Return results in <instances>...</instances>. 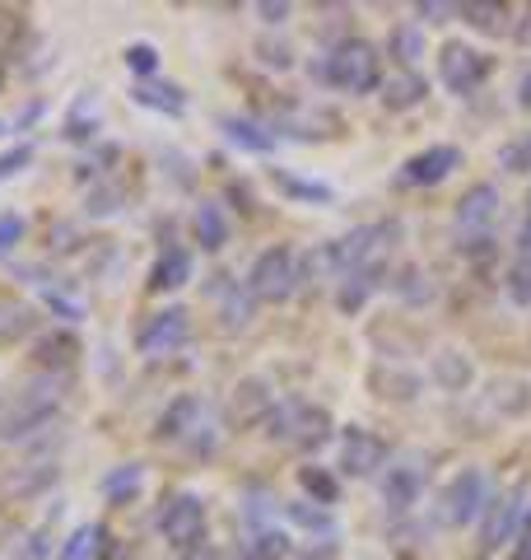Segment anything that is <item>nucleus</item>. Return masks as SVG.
<instances>
[{
    "label": "nucleus",
    "instance_id": "1",
    "mask_svg": "<svg viewBox=\"0 0 531 560\" xmlns=\"http://www.w3.org/2000/svg\"><path fill=\"white\" fill-rule=\"evenodd\" d=\"M312 75L322 84H331V90H341V94H374L382 84V57H378L374 43L345 38V43H335L327 51V61H317Z\"/></svg>",
    "mask_w": 531,
    "mask_h": 560
},
{
    "label": "nucleus",
    "instance_id": "2",
    "mask_svg": "<svg viewBox=\"0 0 531 560\" xmlns=\"http://www.w3.org/2000/svg\"><path fill=\"white\" fill-rule=\"evenodd\" d=\"M401 230L392 220H378V224H359L354 234L335 238V257H341V271H368V276H382L387 271V257H392Z\"/></svg>",
    "mask_w": 531,
    "mask_h": 560
},
{
    "label": "nucleus",
    "instance_id": "3",
    "mask_svg": "<svg viewBox=\"0 0 531 560\" xmlns=\"http://www.w3.org/2000/svg\"><path fill=\"white\" fill-rule=\"evenodd\" d=\"M298 280H304V261H298L294 248H266L252 271H247V294L261 304H285L294 300Z\"/></svg>",
    "mask_w": 531,
    "mask_h": 560
},
{
    "label": "nucleus",
    "instance_id": "4",
    "mask_svg": "<svg viewBox=\"0 0 531 560\" xmlns=\"http://www.w3.org/2000/svg\"><path fill=\"white\" fill-rule=\"evenodd\" d=\"M61 383L57 378H38V383H28L24 388V397L14 401V407L0 416V444H20V440H28V434H38L51 416H57V407H61Z\"/></svg>",
    "mask_w": 531,
    "mask_h": 560
},
{
    "label": "nucleus",
    "instance_id": "5",
    "mask_svg": "<svg viewBox=\"0 0 531 560\" xmlns=\"http://www.w3.org/2000/svg\"><path fill=\"white\" fill-rule=\"evenodd\" d=\"M266 434H271L275 444H290V448H317L331 434V411L294 397L266 416Z\"/></svg>",
    "mask_w": 531,
    "mask_h": 560
},
{
    "label": "nucleus",
    "instance_id": "6",
    "mask_svg": "<svg viewBox=\"0 0 531 560\" xmlns=\"http://www.w3.org/2000/svg\"><path fill=\"white\" fill-rule=\"evenodd\" d=\"M485 504H489V477H485V467H462L448 486L438 490L434 514H438L442 528H467L471 518L485 514Z\"/></svg>",
    "mask_w": 531,
    "mask_h": 560
},
{
    "label": "nucleus",
    "instance_id": "7",
    "mask_svg": "<svg viewBox=\"0 0 531 560\" xmlns=\"http://www.w3.org/2000/svg\"><path fill=\"white\" fill-rule=\"evenodd\" d=\"M522 518H527V504H522V486H512V490H504V495H494L489 504H485V514H481V547L485 556H494L499 547H508V541H518V533H522Z\"/></svg>",
    "mask_w": 531,
    "mask_h": 560
},
{
    "label": "nucleus",
    "instance_id": "8",
    "mask_svg": "<svg viewBox=\"0 0 531 560\" xmlns=\"http://www.w3.org/2000/svg\"><path fill=\"white\" fill-rule=\"evenodd\" d=\"M158 533H164V541L173 551L201 547V537H205V504H201V495H191V490L168 495L164 514H158Z\"/></svg>",
    "mask_w": 531,
    "mask_h": 560
},
{
    "label": "nucleus",
    "instance_id": "9",
    "mask_svg": "<svg viewBox=\"0 0 531 560\" xmlns=\"http://www.w3.org/2000/svg\"><path fill=\"white\" fill-rule=\"evenodd\" d=\"M494 61L485 51H475L471 43H442L438 47V80L448 84L452 94H475L489 80Z\"/></svg>",
    "mask_w": 531,
    "mask_h": 560
},
{
    "label": "nucleus",
    "instance_id": "10",
    "mask_svg": "<svg viewBox=\"0 0 531 560\" xmlns=\"http://www.w3.org/2000/svg\"><path fill=\"white\" fill-rule=\"evenodd\" d=\"M191 341V313L187 308H164L135 331V350L140 355H173Z\"/></svg>",
    "mask_w": 531,
    "mask_h": 560
},
{
    "label": "nucleus",
    "instance_id": "11",
    "mask_svg": "<svg viewBox=\"0 0 531 560\" xmlns=\"http://www.w3.org/2000/svg\"><path fill=\"white\" fill-rule=\"evenodd\" d=\"M382 463H387V444L378 440L374 430L350 425L341 434V471H345V477H374Z\"/></svg>",
    "mask_w": 531,
    "mask_h": 560
},
{
    "label": "nucleus",
    "instance_id": "12",
    "mask_svg": "<svg viewBox=\"0 0 531 560\" xmlns=\"http://www.w3.org/2000/svg\"><path fill=\"white\" fill-rule=\"evenodd\" d=\"M452 168H462V150L457 145H434V150L415 154V160H405L401 173H397V183L401 187H434V183L448 178Z\"/></svg>",
    "mask_w": 531,
    "mask_h": 560
},
{
    "label": "nucleus",
    "instance_id": "13",
    "mask_svg": "<svg viewBox=\"0 0 531 560\" xmlns=\"http://www.w3.org/2000/svg\"><path fill=\"white\" fill-rule=\"evenodd\" d=\"M499 220V187L494 183H475L462 191V201H457V234H475L481 238L489 224Z\"/></svg>",
    "mask_w": 531,
    "mask_h": 560
},
{
    "label": "nucleus",
    "instance_id": "14",
    "mask_svg": "<svg viewBox=\"0 0 531 560\" xmlns=\"http://www.w3.org/2000/svg\"><path fill=\"white\" fill-rule=\"evenodd\" d=\"M201 416H205V401L201 397H173V407H164V416H158L154 434L158 440H187V434L201 430Z\"/></svg>",
    "mask_w": 531,
    "mask_h": 560
},
{
    "label": "nucleus",
    "instance_id": "15",
    "mask_svg": "<svg viewBox=\"0 0 531 560\" xmlns=\"http://www.w3.org/2000/svg\"><path fill=\"white\" fill-rule=\"evenodd\" d=\"M187 280H191V253L177 248V243H168V248L154 257V267H150V290L154 294H173V290H182Z\"/></svg>",
    "mask_w": 531,
    "mask_h": 560
},
{
    "label": "nucleus",
    "instance_id": "16",
    "mask_svg": "<svg viewBox=\"0 0 531 560\" xmlns=\"http://www.w3.org/2000/svg\"><path fill=\"white\" fill-rule=\"evenodd\" d=\"M420 490H424V467L420 463H401L387 471V481H382V500L392 504L397 514H405L411 504L420 500Z\"/></svg>",
    "mask_w": 531,
    "mask_h": 560
},
{
    "label": "nucleus",
    "instance_id": "17",
    "mask_svg": "<svg viewBox=\"0 0 531 560\" xmlns=\"http://www.w3.org/2000/svg\"><path fill=\"white\" fill-rule=\"evenodd\" d=\"M424 94H429V80H424L420 70H411V66H401L392 80H382V103H387V108H392V113L420 108Z\"/></svg>",
    "mask_w": 531,
    "mask_h": 560
},
{
    "label": "nucleus",
    "instance_id": "18",
    "mask_svg": "<svg viewBox=\"0 0 531 560\" xmlns=\"http://www.w3.org/2000/svg\"><path fill=\"white\" fill-rule=\"evenodd\" d=\"M275 407H271V393H266L261 378H243L234 388V401H228V416L238 420V425H247V420H266Z\"/></svg>",
    "mask_w": 531,
    "mask_h": 560
},
{
    "label": "nucleus",
    "instance_id": "19",
    "mask_svg": "<svg viewBox=\"0 0 531 560\" xmlns=\"http://www.w3.org/2000/svg\"><path fill=\"white\" fill-rule=\"evenodd\" d=\"M108 528H98V523H84V528H75L66 541H61V551L57 560H103L108 556Z\"/></svg>",
    "mask_w": 531,
    "mask_h": 560
},
{
    "label": "nucleus",
    "instance_id": "20",
    "mask_svg": "<svg viewBox=\"0 0 531 560\" xmlns=\"http://www.w3.org/2000/svg\"><path fill=\"white\" fill-rule=\"evenodd\" d=\"M131 103H140V108H150V113H164V117L187 113V94L177 90V84H154V80H140L131 90Z\"/></svg>",
    "mask_w": 531,
    "mask_h": 560
},
{
    "label": "nucleus",
    "instance_id": "21",
    "mask_svg": "<svg viewBox=\"0 0 531 560\" xmlns=\"http://www.w3.org/2000/svg\"><path fill=\"white\" fill-rule=\"evenodd\" d=\"M220 131L234 140L238 150H247V154H271V150H275V136L266 131L261 121H252V117H224Z\"/></svg>",
    "mask_w": 531,
    "mask_h": 560
},
{
    "label": "nucleus",
    "instance_id": "22",
    "mask_svg": "<svg viewBox=\"0 0 531 560\" xmlns=\"http://www.w3.org/2000/svg\"><path fill=\"white\" fill-rule=\"evenodd\" d=\"M191 234H197V243L205 253H220L224 243H228V220H224V210L215 201H205L197 206V215H191Z\"/></svg>",
    "mask_w": 531,
    "mask_h": 560
},
{
    "label": "nucleus",
    "instance_id": "23",
    "mask_svg": "<svg viewBox=\"0 0 531 560\" xmlns=\"http://www.w3.org/2000/svg\"><path fill=\"white\" fill-rule=\"evenodd\" d=\"M434 383L448 388V393L471 388V360L462 355V350H438L434 355Z\"/></svg>",
    "mask_w": 531,
    "mask_h": 560
},
{
    "label": "nucleus",
    "instance_id": "24",
    "mask_svg": "<svg viewBox=\"0 0 531 560\" xmlns=\"http://www.w3.org/2000/svg\"><path fill=\"white\" fill-rule=\"evenodd\" d=\"M462 20L471 28H481V33H508L512 10L508 5H494V0H471V5H462Z\"/></svg>",
    "mask_w": 531,
    "mask_h": 560
},
{
    "label": "nucleus",
    "instance_id": "25",
    "mask_svg": "<svg viewBox=\"0 0 531 560\" xmlns=\"http://www.w3.org/2000/svg\"><path fill=\"white\" fill-rule=\"evenodd\" d=\"M140 486H145V467H140V463H127V467H117V471H108V477L98 481V490H103V495H108L113 504L131 500Z\"/></svg>",
    "mask_w": 531,
    "mask_h": 560
},
{
    "label": "nucleus",
    "instance_id": "26",
    "mask_svg": "<svg viewBox=\"0 0 531 560\" xmlns=\"http://www.w3.org/2000/svg\"><path fill=\"white\" fill-rule=\"evenodd\" d=\"M33 355H38L47 370H66V364L80 355V341L70 337V331H51V337H43L38 346H33Z\"/></svg>",
    "mask_w": 531,
    "mask_h": 560
},
{
    "label": "nucleus",
    "instance_id": "27",
    "mask_svg": "<svg viewBox=\"0 0 531 560\" xmlns=\"http://www.w3.org/2000/svg\"><path fill=\"white\" fill-rule=\"evenodd\" d=\"M298 486H304L308 495L322 504V510H331V504L341 500V481H335L327 467H298Z\"/></svg>",
    "mask_w": 531,
    "mask_h": 560
},
{
    "label": "nucleus",
    "instance_id": "28",
    "mask_svg": "<svg viewBox=\"0 0 531 560\" xmlns=\"http://www.w3.org/2000/svg\"><path fill=\"white\" fill-rule=\"evenodd\" d=\"M285 556H290V537L280 528H261L243 547V560H285Z\"/></svg>",
    "mask_w": 531,
    "mask_h": 560
},
{
    "label": "nucleus",
    "instance_id": "29",
    "mask_svg": "<svg viewBox=\"0 0 531 560\" xmlns=\"http://www.w3.org/2000/svg\"><path fill=\"white\" fill-rule=\"evenodd\" d=\"M220 280H224V285H220V294H224V327L238 331L243 323H252V300H247V290L234 285L228 276H220Z\"/></svg>",
    "mask_w": 531,
    "mask_h": 560
},
{
    "label": "nucleus",
    "instance_id": "30",
    "mask_svg": "<svg viewBox=\"0 0 531 560\" xmlns=\"http://www.w3.org/2000/svg\"><path fill=\"white\" fill-rule=\"evenodd\" d=\"M504 294L512 308H531V253H522L504 276Z\"/></svg>",
    "mask_w": 531,
    "mask_h": 560
},
{
    "label": "nucleus",
    "instance_id": "31",
    "mask_svg": "<svg viewBox=\"0 0 531 560\" xmlns=\"http://www.w3.org/2000/svg\"><path fill=\"white\" fill-rule=\"evenodd\" d=\"M378 280H382V276H368V271L341 276V308H345V313H359V308L368 304V294L378 290Z\"/></svg>",
    "mask_w": 531,
    "mask_h": 560
},
{
    "label": "nucleus",
    "instance_id": "32",
    "mask_svg": "<svg viewBox=\"0 0 531 560\" xmlns=\"http://www.w3.org/2000/svg\"><path fill=\"white\" fill-rule=\"evenodd\" d=\"M94 131H98V98L94 94H80L75 108H70V117H66V136L70 140H84V136H94Z\"/></svg>",
    "mask_w": 531,
    "mask_h": 560
},
{
    "label": "nucleus",
    "instance_id": "33",
    "mask_svg": "<svg viewBox=\"0 0 531 560\" xmlns=\"http://www.w3.org/2000/svg\"><path fill=\"white\" fill-rule=\"evenodd\" d=\"M387 43H392V57H401V66H411V70H415V61L424 57V33H420L415 24H397Z\"/></svg>",
    "mask_w": 531,
    "mask_h": 560
},
{
    "label": "nucleus",
    "instance_id": "34",
    "mask_svg": "<svg viewBox=\"0 0 531 560\" xmlns=\"http://www.w3.org/2000/svg\"><path fill=\"white\" fill-rule=\"evenodd\" d=\"M285 518L298 523V528H308V533H335L331 510H312V504H285Z\"/></svg>",
    "mask_w": 531,
    "mask_h": 560
},
{
    "label": "nucleus",
    "instance_id": "35",
    "mask_svg": "<svg viewBox=\"0 0 531 560\" xmlns=\"http://www.w3.org/2000/svg\"><path fill=\"white\" fill-rule=\"evenodd\" d=\"M275 187L290 191V197H298V201H331L327 183H304V178H290V173H275Z\"/></svg>",
    "mask_w": 531,
    "mask_h": 560
},
{
    "label": "nucleus",
    "instance_id": "36",
    "mask_svg": "<svg viewBox=\"0 0 531 560\" xmlns=\"http://www.w3.org/2000/svg\"><path fill=\"white\" fill-rule=\"evenodd\" d=\"M127 70H131V75H140V80H150L158 70V47L154 43H131L127 47Z\"/></svg>",
    "mask_w": 531,
    "mask_h": 560
},
{
    "label": "nucleus",
    "instance_id": "37",
    "mask_svg": "<svg viewBox=\"0 0 531 560\" xmlns=\"http://www.w3.org/2000/svg\"><path fill=\"white\" fill-rule=\"evenodd\" d=\"M499 164H504L508 173H527V168H531V136H522V140H512V145H504V150H499Z\"/></svg>",
    "mask_w": 531,
    "mask_h": 560
},
{
    "label": "nucleus",
    "instance_id": "38",
    "mask_svg": "<svg viewBox=\"0 0 531 560\" xmlns=\"http://www.w3.org/2000/svg\"><path fill=\"white\" fill-rule=\"evenodd\" d=\"M51 477H57V467L38 463V471H28V477H24V471H20V477H10V481H5V490H10V495H20V490H24V495H33V490L47 486Z\"/></svg>",
    "mask_w": 531,
    "mask_h": 560
},
{
    "label": "nucleus",
    "instance_id": "39",
    "mask_svg": "<svg viewBox=\"0 0 531 560\" xmlns=\"http://www.w3.org/2000/svg\"><path fill=\"white\" fill-rule=\"evenodd\" d=\"M47 304H51V313H61L66 323L84 318V300H75V294H66V290H47Z\"/></svg>",
    "mask_w": 531,
    "mask_h": 560
},
{
    "label": "nucleus",
    "instance_id": "40",
    "mask_svg": "<svg viewBox=\"0 0 531 560\" xmlns=\"http://www.w3.org/2000/svg\"><path fill=\"white\" fill-rule=\"evenodd\" d=\"M121 210V191L117 187H94L88 191V215H117Z\"/></svg>",
    "mask_w": 531,
    "mask_h": 560
},
{
    "label": "nucleus",
    "instance_id": "41",
    "mask_svg": "<svg viewBox=\"0 0 531 560\" xmlns=\"http://www.w3.org/2000/svg\"><path fill=\"white\" fill-rule=\"evenodd\" d=\"M415 14L420 20H434V24H448L452 14H462V5H452V0H420Z\"/></svg>",
    "mask_w": 531,
    "mask_h": 560
},
{
    "label": "nucleus",
    "instance_id": "42",
    "mask_svg": "<svg viewBox=\"0 0 531 560\" xmlns=\"http://www.w3.org/2000/svg\"><path fill=\"white\" fill-rule=\"evenodd\" d=\"M257 14H261V20L271 24V28H280V24H290L294 5H290V0H261V5H257Z\"/></svg>",
    "mask_w": 531,
    "mask_h": 560
},
{
    "label": "nucleus",
    "instance_id": "43",
    "mask_svg": "<svg viewBox=\"0 0 531 560\" xmlns=\"http://www.w3.org/2000/svg\"><path fill=\"white\" fill-rule=\"evenodd\" d=\"M20 238H24V220L20 215H0V257H5Z\"/></svg>",
    "mask_w": 531,
    "mask_h": 560
},
{
    "label": "nucleus",
    "instance_id": "44",
    "mask_svg": "<svg viewBox=\"0 0 531 560\" xmlns=\"http://www.w3.org/2000/svg\"><path fill=\"white\" fill-rule=\"evenodd\" d=\"M28 160H33V145H14L10 154H0V178H14Z\"/></svg>",
    "mask_w": 531,
    "mask_h": 560
},
{
    "label": "nucleus",
    "instance_id": "45",
    "mask_svg": "<svg viewBox=\"0 0 531 560\" xmlns=\"http://www.w3.org/2000/svg\"><path fill=\"white\" fill-rule=\"evenodd\" d=\"M261 61L275 66V70H290V66H294V51L280 47V43H261Z\"/></svg>",
    "mask_w": 531,
    "mask_h": 560
},
{
    "label": "nucleus",
    "instance_id": "46",
    "mask_svg": "<svg viewBox=\"0 0 531 560\" xmlns=\"http://www.w3.org/2000/svg\"><path fill=\"white\" fill-rule=\"evenodd\" d=\"M512 560H531V510L522 518V533H518V547H512Z\"/></svg>",
    "mask_w": 531,
    "mask_h": 560
},
{
    "label": "nucleus",
    "instance_id": "47",
    "mask_svg": "<svg viewBox=\"0 0 531 560\" xmlns=\"http://www.w3.org/2000/svg\"><path fill=\"white\" fill-rule=\"evenodd\" d=\"M518 103H522V108L531 113V70H527V75H522V84H518Z\"/></svg>",
    "mask_w": 531,
    "mask_h": 560
},
{
    "label": "nucleus",
    "instance_id": "48",
    "mask_svg": "<svg viewBox=\"0 0 531 560\" xmlns=\"http://www.w3.org/2000/svg\"><path fill=\"white\" fill-rule=\"evenodd\" d=\"M182 560H215V551H210V547H205V541H201V547H191V551H187Z\"/></svg>",
    "mask_w": 531,
    "mask_h": 560
},
{
    "label": "nucleus",
    "instance_id": "49",
    "mask_svg": "<svg viewBox=\"0 0 531 560\" xmlns=\"http://www.w3.org/2000/svg\"><path fill=\"white\" fill-rule=\"evenodd\" d=\"M518 43H527V47H531V10H527V20L518 24Z\"/></svg>",
    "mask_w": 531,
    "mask_h": 560
},
{
    "label": "nucleus",
    "instance_id": "50",
    "mask_svg": "<svg viewBox=\"0 0 531 560\" xmlns=\"http://www.w3.org/2000/svg\"><path fill=\"white\" fill-rule=\"evenodd\" d=\"M0 136H5V121H0Z\"/></svg>",
    "mask_w": 531,
    "mask_h": 560
},
{
    "label": "nucleus",
    "instance_id": "51",
    "mask_svg": "<svg viewBox=\"0 0 531 560\" xmlns=\"http://www.w3.org/2000/svg\"><path fill=\"white\" fill-rule=\"evenodd\" d=\"M527 206H531V197H527Z\"/></svg>",
    "mask_w": 531,
    "mask_h": 560
}]
</instances>
